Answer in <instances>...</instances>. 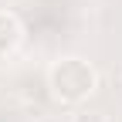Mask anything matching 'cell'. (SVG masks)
<instances>
[{"instance_id": "cell-1", "label": "cell", "mask_w": 122, "mask_h": 122, "mask_svg": "<svg viewBox=\"0 0 122 122\" xmlns=\"http://www.w3.org/2000/svg\"><path fill=\"white\" fill-rule=\"evenodd\" d=\"M48 88L61 105H81L95 95L98 88V71L88 58L81 54H65L48 68Z\"/></svg>"}, {"instance_id": "cell-2", "label": "cell", "mask_w": 122, "mask_h": 122, "mask_svg": "<svg viewBox=\"0 0 122 122\" xmlns=\"http://www.w3.org/2000/svg\"><path fill=\"white\" fill-rule=\"evenodd\" d=\"M24 37V24L14 10H0V54H10Z\"/></svg>"}, {"instance_id": "cell-3", "label": "cell", "mask_w": 122, "mask_h": 122, "mask_svg": "<svg viewBox=\"0 0 122 122\" xmlns=\"http://www.w3.org/2000/svg\"><path fill=\"white\" fill-rule=\"evenodd\" d=\"M71 122H109V119H105V112H95V109H81V112L75 115Z\"/></svg>"}]
</instances>
